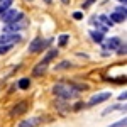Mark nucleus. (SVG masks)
Here are the masks:
<instances>
[{"label": "nucleus", "mask_w": 127, "mask_h": 127, "mask_svg": "<svg viewBox=\"0 0 127 127\" xmlns=\"http://www.w3.org/2000/svg\"><path fill=\"white\" fill-rule=\"evenodd\" d=\"M73 19H76V20L83 19V14H81V12H75V14H73Z\"/></svg>", "instance_id": "21"}, {"label": "nucleus", "mask_w": 127, "mask_h": 127, "mask_svg": "<svg viewBox=\"0 0 127 127\" xmlns=\"http://www.w3.org/2000/svg\"><path fill=\"white\" fill-rule=\"evenodd\" d=\"M119 54H126V44H120V48L117 49Z\"/></svg>", "instance_id": "20"}, {"label": "nucleus", "mask_w": 127, "mask_h": 127, "mask_svg": "<svg viewBox=\"0 0 127 127\" xmlns=\"http://www.w3.org/2000/svg\"><path fill=\"white\" fill-rule=\"evenodd\" d=\"M27 110V102H20V103H17L15 107L10 110V115L12 117H15V115H20V114H24Z\"/></svg>", "instance_id": "8"}, {"label": "nucleus", "mask_w": 127, "mask_h": 127, "mask_svg": "<svg viewBox=\"0 0 127 127\" xmlns=\"http://www.w3.org/2000/svg\"><path fill=\"white\" fill-rule=\"evenodd\" d=\"M68 39H69V36H68V34H63V36H59L58 44H59V46H66V42H68Z\"/></svg>", "instance_id": "17"}, {"label": "nucleus", "mask_w": 127, "mask_h": 127, "mask_svg": "<svg viewBox=\"0 0 127 127\" xmlns=\"http://www.w3.org/2000/svg\"><path fill=\"white\" fill-rule=\"evenodd\" d=\"M110 19H112V22H124L126 20V15L124 14H119V12H114L110 15Z\"/></svg>", "instance_id": "13"}, {"label": "nucleus", "mask_w": 127, "mask_h": 127, "mask_svg": "<svg viewBox=\"0 0 127 127\" xmlns=\"http://www.w3.org/2000/svg\"><path fill=\"white\" fill-rule=\"evenodd\" d=\"M24 27V22L22 20H17V22H12V24H7V27L3 29V32H7V34H15L17 31H20Z\"/></svg>", "instance_id": "7"}, {"label": "nucleus", "mask_w": 127, "mask_h": 127, "mask_svg": "<svg viewBox=\"0 0 127 127\" xmlns=\"http://www.w3.org/2000/svg\"><path fill=\"white\" fill-rule=\"evenodd\" d=\"M46 69H48V63L41 61L39 64H36V66H34V69H32V73H34L36 76H41V75H44V73H46Z\"/></svg>", "instance_id": "10"}, {"label": "nucleus", "mask_w": 127, "mask_h": 127, "mask_svg": "<svg viewBox=\"0 0 127 127\" xmlns=\"http://www.w3.org/2000/svg\"><path fill=\"white\" fill-rule=\"evenodd\" d=\"M39 122H41V119H39V117L26 119V120H22V122L19 124V127H36V126H39Z\"/></svg>", "instance_id": "9"}, {"label": "nucleus", "mask_w": 127, "mask_h": 127, "mask_svg": "<svg viewBox=\"0 0 127 127\" xmlns=\"http://www.w3.org/2000/svg\"><path fill=\"white\" fill-rule=\"evenodd\" d=\"M120 44H122V41L119 39V37H110V39H107V42H103V48L112 49V51H117V49L120 48Z\"/></svg>", "instance_id": "6"}, {"label": "nucleus", "mask_w": 127, "mask_h": 127, "mask_svg": "<svg viewBox=\"0 0 127 127\" xmlns=\"http://www.w3.org/2000/svg\"><path fill=\"white\" fill-rule=\"evenodd\" d=\"M110 98V92H102V93H98V95H93V97L88 100V107H93V105H98V103H102V102H105Z\"/></svg>", "instance_id": "5"}, {"label": "nucleus", "mask_w": 127, "mask_h": 127, "mask_svg": "<svg viewBox=\"0 0 127 127\" xmlns=\"http://www.w3.org/2000/svg\"><path fill=\"white\" fill-rule=\"evenodd\" d=\"M29 87H31V80H29V78L19 80V88H22V90H27Z\"/></svg>", "instance_id": "15"}, {"label": "nucleus", "mask_w": 127, "mask_h": 127, "mask_svg": "<svg viewBox=\"0 0 127 127\" xmlns=\"http://www.w3.org/2000/svg\"><path fill=\"white\" fill-rule=\"evenodd\" d=\"M0 19H2V22H5V24H12V22L22 20V19H24V14H22V12H19V10L7 9L3 14H0Z\"/></svg>", "instance_id": "2"}, {"label": "nucleus", "mask_w": 127, "mask_h": 127, "mask_svg": "<svg viewBox=\"0 0 127 127\" xmlns=\"http://www.w3.org/2000/svg\"><path fill=\"white\" fill-rule=\"evenodd\" d=\"M49 42L51 41L48 39H41V37H37V39H34L32 42L29 44V53H41L42 49H46L49 46Z\"/></svg>", "instance_id": "3"}, {"label": "nucleus", "mask_w": 127, "mask_h": 127, "mask_svg": "<svg viewBox=\"0 0 127 127\" xmlns=\"http://www.w3.org/2000/svg\"><path fill=\"white\" fill-rule=\"evenodd\" d=\"M95 20H97L98 24L105 26V27H110V26H112V20H110V19H107L105 15H98V17H95Z\"/></svg>", "instance_id": "11"}, {"label": "nucleus", "mask_w": 127, "mask_h": 127, "mask_svg": "<svg viewBox=\"0 0 127 127\" xmlns=\"http://www.w3.org/2000/svg\"><path fill=\"white\" fill-rule=\"evenodd\" d=\"M119 108H122V107H120V105H112V107H108L107 110H103V115H107V114L114 112V110H119Z\"/></svg>", "instance_id": "19"}, {"label": "nucleus", "mask_w": 127, "mask_h": 127, "mask_svg": "<svg viewBox=\"0 0 127 127\" xmlns=\"http://www.w3.org/2000/svg\"><path fill=\"white\" fill-rule=\"evenodd\" d=\"M93 2H95V0H87V2L83 3V9H87V7H90V5H92Z\"/></svg>", "instance_id": "23"}, {"label": "nucleus", "mask_w": 127, "mask_h": 127, "mask_svg": "<svg viewBox=\"0 0 127 127\" xmlns=\"http://www.w3.org/2000/svg\"><path fill=\"white\" fill-rule=\"evenodd\" d=\"M53 93L56 97L63 98V100H69V98H75L78 95V90L71 85H64V83H58L53 87Z\"/></svg>", "instance_id": "1"}, {"label": "nucleus", "mask_w": 127, "mask_h": 127, "mask_svg": "<svg viewBox=\"0 0 127 127\" xmlns=\"http://www.w3.org/2000/svg\"><path fill=\"white\" fill-rule=\"evenodd\" d=\"M56 56H58V51H56V49H53V51H49L48 54H46V58L42 59V61H44V63H49L51 59H53V58H56Z\"/></svg>", "instance_id": "16"}, {"label": "nucleus", "mask_w": 127, "mask_h": 127, "mask_svg": "<svg viewBox=\"0 0 127 127\" xmlns=\"http://www.w3.org/2000/svg\"><path fill=\"white\" fill-rule=\"evenodd\" d=\"M63 2H64V3H66V2H68V0H63Z\"/></svg>", "instance_id": "26"}, {"label": "nucleus", "mask_w": 127, "mask_h": 127, "mask_svg": "<svg viewBox=\"0 0 127 127\" xmlns=\"http://www.w3.org/2000/svg\"><path fill=\"white\" fill-rule=\"evenodd\" d=\"M19 41H20L19 34H7V32H3L0 36V46H14Z\"/></svg>", "instance_id": "4"}, {"label": "nucleus", "mask_w": 127, "mask_h": 127, "mask_svg": "<svg viewBox=\"0 0 127 127\" xmlns=\"http://www.w3.org/2000/svg\"><path fill=\"white\" fill-rule=\"evenodd\" d=\"M115 12H119V14H124V15H126V5H124V7H117V10H115Z\"/></svg>", "instance_id": "22"}, {"label": "nucleus", "mask_w": 127, "mask_h": 127, "mask_svg": "<svg viewBox=\"0 0 127 127\" xmlns=\"http://www.w3.org/2000/svg\"><path fill=\"white\" fill-rule=\"evenodd\" d=\"M12 0H0V14H3L7 9H10Z\"/></svg>", "instance_id": "14"}, {"label": "nucleus", "mask_w": 127, "mask_h": 127, "mask_svg": "<svg viewBox=\"0 0 127 127\" xmlns=\"http://www.w3.org/2000/svg\"><path fill=\"white\" fill-rule=\"evenodd\" d=\"M126 124H127V120L124 117L122 120H119V122H115V124H112V126H108V127H126Z\"/></svg>", "instance_id": "18"}, {"label": "nucleus", "mask_w": 127, "mask_h": 127, "mask_svg": "<svg viewBox=\"0 0 127 127\" xmlns=\"http://www.w3.org/2000/svg\"><path fill=\"white\" fill-rule=\"evenodd\" d=\"M90 36H92V39L95 41V42H102V41H103V32H98V31H92V32H90Z\"/></svg>", "instance_id": "12"}, {"label": "nucleus", "mask_w": 127, "mask_h": 127, "mask_svg": "<svg viewBox=\"0 0 127 127\" xmlns=\"http://www.w3.org/2000/svg\"><path fill=\"white\" fill-rule=\"evenodd\" d=\"M119 2H124V5H126V0H119Z\"/></svg>", "instance_id": "25"}, {"label": "nucleus", "mask_w": 127, "mask_h": 127, "mask_svg": "<svg viewBox=\"0 0 127 127\" xmlns=\"http://www.w3.org/2000/svg\"><path fill=\"white\" fill-rule=\"evenodd\" d=\"M26 2H31V0H26Z\"/></svg>", "instance_id": "27"}, {"label": "nucleus", "mask_w": 127, "mask_h": 127, "mask_svg": "<svg viewBox=\"0 0 127 127\" xmlns=\"http://www.w3.org/2000/svg\"><path fill=\"white\" fill-rule=\"evenodd\" d=\"M126 97H127V93L124 92V93H120V97H119V100H120V102H124V100H126Z\"/></svg>", "instance_id": "24"}]
</instances>
